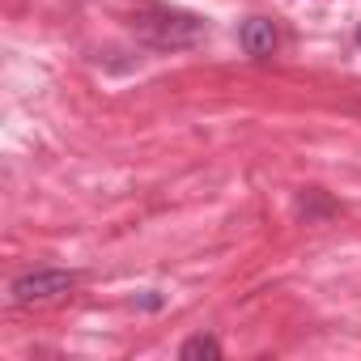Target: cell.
Returning <instances> with one entry per match:
<instances>
[{"label":"cell","instance_id":"1","mask_svg":"<svg viewBox=\"0 0 361 361\" xmlns=\"http://www.w3.org/2000/svg\"><path fill=\"white\" fill-rule=\"evenodd\" d=\"M132 35H136L145 47H153V51H188V47L204 43L209 26H204V18L183 13V9L145 5V9L132 18Z\"/></svg>","mask_w":361,"mask_h":361},{"label":"cell","instance_id":"2","mask_svg":"<svg viewBox=\"0 0 361 361\" xmlns=\"http://www.w3.org/2000/svg\"><path fill=\"white\" fill-rule=\"evenodd\" d=\"M81 285V272H68V268H35L26 276H18L9 285V302L13 306H35V302H51V298H64Z\"/></svg>","mask_w":361,"mask_h":361},{"label":"cell","instance_id":"3","mask_svg":"<svg viewBox=\"0 0 361 361\" xmlns=\"http://www.w3.org/2000/svg\"><path fill=\"white\" fill-rule=\"evenodd\" d=\"M238 43H243V51L251 60H268L276 51V26H272V18H247L243 30H238Z\"/></svg>","mask_w":361,"mask_h":361},{"label":"cell","instance_id":"4","mask_svg":"<svg viewBox=\"0 0 361 361\" xmlns=\"http://www.w3.org/2000/svg\"><path fill=\"white\" fill-rule=\"evenodd\" d=\"M178 357L183 361H221V340L217 336H192V340H183Z\"/></svg>","mask_w":361,"mask_h":361},{"label":"cell","instance_id":"5","mask_svg":"<svg viewBox=\"0 0 361 361\" xmlns=\"http://www.w3.org/2000/svg\"><path fill=\"white\" fill-rule=\"evenodd\" d=\"M357 39H361V35H357Z\"/></svg>","mask_w":361,"mask_h":361}]
</instances>
